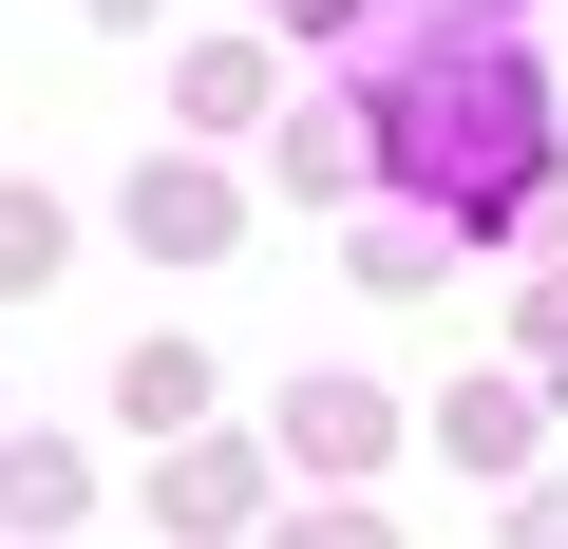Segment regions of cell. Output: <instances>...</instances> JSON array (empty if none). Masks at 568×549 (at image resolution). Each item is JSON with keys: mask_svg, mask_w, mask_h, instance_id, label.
<instances>
[{"mask_svg": "<svg viewBox=\"0 0 568 549\" xmlns=\"http://www.w3.org/2000/svg\"><path fill=\"white\" fill-rule=\"evenodd\" d=\"M398 152H417V171H436L455 209H493V190L530 171V77H511L493 39H474V58H436V77L398 95Z\"/></svg>", "mask_w": 568, "mask_h": 549, "instance_id": "obj_1", "label": "cell"}, {"mask_svg": "<svg viewBox=\"0 0 568 549\" xmlns=\"http://www.w3.org/2000/svg\"><path fill=\"white\" fill-rule=\"evenodd\" d=\"M133 227H152V246H227V190H190V171H152V190H133Z\"/></svg>", "mask_w": 568, "mask_h": 549, "instance_id": "obj_2", "label": "cell"}, {"mask_svg": "<svg viewBox=\"0 0 568 549\" xmlns=\"http://www.w3.org/2000/svg\"><path fill=\"white\" fill-rule=\"evenodd\" d=\"M39 265H58V209H39V190H0V285H39Z\"/></svg>", "mask_w": 568, "mask_h": 549, "instance_id": "obj_3", "label": "cell"}, {"mask_svg": "<svg viewBox=\"0 0 568 549\" xmlns=\"http://www.w3.org/2000/svg\"><path fill=\"white\" fill-rule=\"evenodd\" d=\"M304 20H323V0H304Z\"/></svg>", "mask_w": 568, "mask_h": 549, "instance_id": "obj_4", "label": "cell"}]
</instances>
